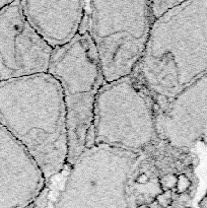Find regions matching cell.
I'll list each match as a JSON object with an SVG mask.
<instances>
[{
  "mask_svg": "<svg viewBox=\"0 0 207 208\" xmlns=\"http://www.w3.org/2000/svg\"><path fill=\"white\" fill-rule=\"evenodd\" d=\"M207 73V0L181 1L154 21L134 75L158 110Z\"/></svg>",
  "mask_w": 207,
  "mask_h": 208,
  "instance_id": "cell-1",
  "label": "cell"
},
{
  "mask_svg": "<svg viewBox=\"0 0 207 208\" xmlns=\"http://www.w3.org/2000/svg\"><path fill=\"white\" fill-rule=\"evenodd\" d=\"M0 125L28 150L46 180L67 164L63 94L48 72L0 81Z\"/></svg>",
  "mask_w": 207,
  "mask_h": 208,
  "instance_id": "cell-2",
  "label": "cell"
},
{
  "mask_svg": "<svg viewBox=\"0 0 207 208\" xmlns=\"http://www.w3.org/2000/svg\"><path fill=\"white\" fill-rule=\"evenodd\" d=\"M139 155L90 146L46 180L34 208H131L128 179Z\"/></svg>",
  "mask_w": 207,
  "mask_h": 208,
  "instance_id": "cell-3",
  "label": "cell"
},
{
  "mask_svg": "<svg viewBox=\"0 0 207 208\" xmlns=\"http://www.w3.org/2000/svg\"><path fill=\"white\" fill-rule=\"evenodd\" d=\"M153 22L150 1L86 2L81 32L93 41L106 82L133 74Z\"/></svg>",
  "mask_w": 207,
  "mask_h": 208,
  "instance_id": "cell-4",
  "label": "cell"
},
{
  "mask_svg": "<svg viewBox=\"0 0 207 208\" xmlns=\"http://www.w3.org/2000/svg\"><path fill=\"white\" fill-rule=\"evenodd\" d=\"M156 115L154 99L134 75L106 82L95 99L86 147L107 146L140 155L159 140Z\"/></svg>",
  "mask_w": 207,
  "mask_h": 208,
  "instance_id": "cell-5",
  "label": "cell"
},
{
  "mask_svg": "<svg viewBox=\"0 0 207 208\" xmlns=\"http://www.w3.org/2000/svg\"><path fill=\"white\" fill-rule=\"evenodd\" d=\"M48 73L62 90L68 129L67 163L71 164L86 147L95 99L106 83L89 34L81 32L69 44L53 50Z\"/></svg>",
  "mask_w": 207,
  "mask_h": 208,
  "instance_id": "cell-6",
  "label": "cell"
},
{
  "mask_svg": "<svg viewBox=\"0 0 207 208\" xmlns=\"http://www.w3.org/2000/svg\"><path fill=\"white\" fill-rule=\"evenodd\" d=\"M194 157L191 150L156 141L138 155L129 175L131 208H186L194 196Z\"/></svg>",
  "mask_w": 207,
  "mask_h": 208,
  "instance_id": "cell-7",
  "label": "cell"
},
{
  "mask_svg": "<svg viewBox=\"0 0 207 208\" xmlns=\"http://www.w3.org/2000/svg\"><path fill=\"white\" fill-rule=\"evenodd\" d=\"M52 53L26 21L21 1L0 10V81L47 73Z\"/></svg>",
  "mask_w": 207,
  "mask_h": 208,
  "instance_id": "cell-8",
  "label": "cell"
},
{
  "mask_svg": "<svg viewBox=\"0 0 207 208\" xmlns=\"http://www.w3.org/2000/svg\"><path fill=\"white\" fill-rule=\"evenodd\" d=\"M156 129L160 140L178 149L207 141V73L158 110Z\"/></svg>",
  "mask_w": 207,
  "mask_h": 208,
  "instance_id": "cell-9",
  "label": "cell"
},
{
  "mask_svg": "<svg viewBox=\"0 0 207 208\" xmlns=\"http://www.w3.org/2000/svg\"><path fill=\"white\" fill-rule=\"evenodd\" d=\"M43 172L22 144L0 125V208H25L44 188Z\"/></svg>",
  "mask_w": 207,
  "mask_h": 208,
  "instance_id": "cell-10",
  "label": "cell"
},
{
  "mask_svg": "<svg viewBox=\"0 0 207 208\" xmlns=\"http://www.w3.org/2000/svg\"><path fill=\"white\" fill-rule=\"evenodd\" d=\"M24 14L53 50L63 47L81 32L86 1H21Z\"/></svg>",
  "mask_w": 207,
  "mask_h": 208,
  "instance_id": "cell-11",
  "label": "cell"
},
{
  "mask_svg": "<svg viewBox=\"0 0 207 208\" xmlns=\"http://www.w3.org/2000/svg\"><path fill=\"white\" fill-rule=\"evenodd\" d=\"M181 1L178 0H153L150 1V10L153 20L156 21L159 17L163 16L168 11L177 6Z\"/></svg>",
  "mask_w": 207,
  "mask_h": 208,
  "instance_id": "cell-12",
  "label": "cell"
},
{
  "mask_svg": "<svg viewBox=\"0 0 207 208\" xmlns=\"http://www.w3.org/2000/svg\"><path fill=\"white\" fill-rule=\"evenodd\" d=\"M10 1H0V10H2L6 5H8Z\"/></svg>",
  "mask_w": 207,
  "mask_h": 208,
  "instance_id": "cell-13",
  "label": "cell"
}]
</instances>
